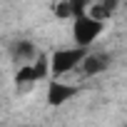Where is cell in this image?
Returning a JSON list of instances; mask_svg holds the SVG:
<instances>
[{"mask_svg": "<svg viewBox=\"0 0 127 127\" xmlns=\"http://www.w3.org/2000/svg\"><path fill=\"white\" fill-rule=\"evenodd\" d=\"M75 92H77L75 85L60 82V80H50V85H47V105L50 107H60V105H65L67 100H72Z\"/></svg>", "mask_w": 127, "mask_h": 127, "instance_id": "3", "label": "cell"}, {"mask_svg": "<svg viewBox=\"0 0 127 127\" xmlns=\"http://www.w3.org/2000/svg\"><path fill=\"white\" fill-rule=\"evenodd\" d=\"M10 57L23 67V65H32L40 55H37V47H35L32 40H15L10 45Z\"/></svg>", "mask_w": 127, "mask_h": 127, "instance_id": "4", "label": "cell"}, {"mask_svg": "<svg viewBox=\"0 0 127 127\" xmlns=\"http://www.w3.org/2000/svg\"><path fill=\"white\" fill-rule=\"evenodd\" d=\"M110 65H112V55H110V52H90V55L85 57V62H82V72H85L87 77H92V75L105 72Z\"/></svg>", "mask_w": 127, "mask_h": 127, "instance_id": "5", "label": "cell"}, {"mask_svg": "<svg viewBox=\"0 0 127 127\" xmlns=\"http://www.w3.org/2000/svg\"><path fill=\"white\" fill-rule=\"evenodd\" d=\"M52 13H55V18H60V20H75V13H72V0H60V3H55Z\"/></svg>", "mask_w": 127, "mask_h": 127, "instance_id": "7", "label": "cell"}, {"mask_svg": "<svg viewBox=\"0 0 127 127\" xmlns=\"http://www.w3.org/2000/svg\"><path fill=\"white\" fill-rule=\"evenodd\" d=\"M90 55V50L85 47H65V50H55L50 55V75L52 77H60L75 67H82L85 57Z\"/></svg>", "mask_w": 127, "mask_h": 127, "instance_id": "1", "label": "cell"}, {"mask_svg": "<svg viewBox=\"0 0 127 127\" xmlns=\"http://www.w3.org/2000/svg\"><path fill=\"white\" fill-rule=\"evenodd\" d=\"M102 30H105V23H97L90 15H82V18L72 20V40H75V47L90 50V45L95 42V37Z\"/></svg>", "mask_w": 127, "mask_h": 127, "instance_id": "2", "label": "cell"}, {"mask_svg": "<svg viewBox=\"0 0 127 127\" xmlns=\"http://www.w3.org/2000/svg\"><path fill=\"white\" fill-rule=\"evenodd\" d=\"M37 77H35V67L32 65H23L18 72H15V82L18 85H32Z\"/></svg>", "mask_w": 127, "mask_h": 127, "instance_id": "8", "label": "cell"}, {"mask_svg": "<svg viewBox=\"0 0 127 127\" xmlns=\"http://www.w3.org/2000/svg\"><path fill=\"white\" fill-rule=\"evenodd\" d=\"M32 67H35V77H37V80H42V77L50 72V57L40 52V57L32 62Z\"/></svg>", "mask_w": 127, "mask_h": 127, "instance_id": "9", "label": "cell"}, {"mask_svg": "<svg viewBox=\"0 0 127 127\" xmlns=\"http://www.w3.org/2000/svg\"><path fill=\"white\" fill-rule=\"evenodd\" d=\"M115 10H117V0H100V3L90 5L87 15H90L92 20H97V23H105V20H107Z\"/></svg>", "mask_w": 127, "mask_h": 127, "instance_id": "6", "label": "cell"}]
</instances>
